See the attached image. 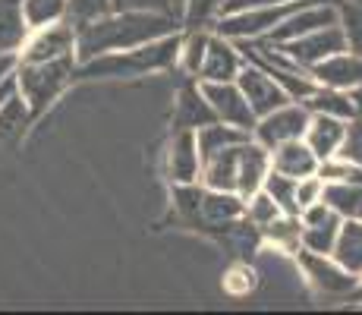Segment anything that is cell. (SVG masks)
Wrapping results in <instances>:
<instances>
[{"mask_svg": "<svg viewBox=\"0 0 362 315\" xmlns=\"http://www.w3.org/2000/svg\"><path fill=\"white\" fill-rule=\"evenodd\" d=\"M29 38L23 19V0H0V54H19Z\"/></svg>", "mask_w": 362, "mask_h": 315, "instance_id": "cell-20", "label": "cell"}, {"mask_svg": "<svg viewBox=\"0 0 362 315\" xmlns=\"http://www.w3.org/2000/svg\"><path fill=\"white\" fill-rule=\"evenodd\" d=\"M296 258H299V268L305 271V277L312 281V287H318L322 293L328 297H346V293L356 290V275L337 265L331 256H318V252H305V249H296Z\"/></svg>", "mask_w": 362, "mask_h": 315, "instance_id": "cell-11", "label": "cell"}, {"mask_svg": "<svg viewBox=\"0 0 362 315\" xmlns=\"http://www.w3.org/2000/svg\"><path fill=\"white\" fill-rule=\"evenodd\" d=\"M337 158H344V161H350V164L362 167V120L346 123V136H344V145H340Z\"/></svg>", "mask_w": 362, "mask_h": 315, "instance_id": "cell-33", "label": "cell"}, {"mask_svg": "<svg viewBox=\"0 0 362 315\" xmlns=\"http://www.w3.org/2000/svg\"><path fill=\"white\" fill-rule=\"evenodd\" d=\"M180 38L183 29L161 35L155 41H145L136 47H123V51H107L92 60L76 63L73 82H95V79H139V76L167 73L177 67L180 57Z\"/></svg>", "mask_w": 362, "mask_h": 315, "instance_id": "cell-2", "label": "cell"}, {"mask_svg": "<svg viewBox=\"0 0 362 315\" xmlns=\"http://www.w3.org/2000/svg\"><path fill=\"white\" fill-rule=\"evenodd\" d=\"M303 104L309 114H331V117H340V120H353L356 117L350 92H340V88H331V86H315V92L305 98Z\"/></svg>", "mask_w": 362, "mask_h": 315, "instance_id": "cell-22", "label": "cell"}, {"mask_svg": "<svg viewBox=\"0 0 362 315\" xmlns=\"http://www.w3.org/2000/svg\"><path fill=\"white\" fill-rule=\"evenodd\" d=\"M271 45H274V41H271ZM277 47H281L293 63H299L303 69H312L315 63L328 60L331 54L346 51V35L340 29V23H334V25H325V29H315L309 35H299L293 41H281Z\"/></svg>", "mask_w": 362, "mask_h": 315, "instance_id": "cell-5", "label": "cell"}, {"mask_svg": "<svg viewBox=\"0 0 362 315\" xmlns=\"http://www.w3.org/2000/svg\"><path fill=\"white\" fill-rule=\"evenodd\" d=\"M13 92H16V86H13V79L10 82H4V86H0V104L6 101V98H10Z\"/></svg>", "mask_w": 362, "mask_h": 315, "instance_id": "cell-38", "label": "cell"}, {"mask_svg": "<svg viewBox=\"0 0 362 315\" xmlns=\"http://www.w3.org/2000/svg\"><path fill=\"white\" fill-rule=\"evenodd\" d=\"M340 214H331L328 221H318V224H303L299 227V249L305 252H318V256H331L334 240H337V230H340Z\"/></svg>", "mask_w": 362, "mask_h": 315, "instance_id": "cell-26", "label": "cell"}, {"mask_svg": "<svg viewBox=\"0 0 362 315\" xmlns=\"http://www.w3.org/2000/svg\"><path fill=\"white\" fill-rule=\"evenodd\" d=\"M268 171H271V151L249 136L240 149V164H236V193H240L243 199L259 193L264 186Z\"/></svg>", "mask_w": 362, "mask_h": 315, "instance_id": "cell-15", "label": "cell"}, {"mask_svg": "<svg viewBox=\"0 0 362 315\" xmlns=\"http://www.w3.org/2000/svg\"><path fill=\"white\" fill-rule=\"evenodd\" d=\"M208 35H211V29H183L177 69L183 76H189V79H199V67L205 60V47H208Z\"/></svg>", "mask_w": 362, "mask_h": 315, "instance_id": "cell-25", "label": "cell"}, {"mask_svg": "<svg viewBox=\"0 0 362 315\" xmlns=\"http://www.w3.org/2000/svg\"><path fill=\"white\" fill-rule=\"evenodd\" d=\"M350 98H353V110H356V117H353V120H362V86L353 88Z\"/></svg>", "mask_w": 362, "mask_h": 315, "instance_id": "cell-37", "label": "cell"}, {"mask_svg": "<svg viewBox=\"0 0 362 315\" xmlns=\"http://www.w3.org/2000/svg\"><path fill=\"white\" fill-rule=\"evenodd\" d=\"M277 214H284L281 208H277V202L271 199L264 189H259V193H252L246 199V218L255 224V227H264L268 221H274Z\"/></svg>", "mask_w": 362, "mask_h": 315, "instance_id": "cell-32", "label": "cell"}, {"mask_svg": "<svg viewBox=\"0 0 362 315\" xmlns=\"http://www.w3.org/2000/svg\"><path fill=\"white\" fill-rule=\"evenodd\" d=\"M23 19L32 29H45V25L64 23L66 19V0H23Z\"/></svg>", "mask_w": 362, "mask_h": 315, "instance_id": "cell-27", "label": "cell"}, {"mask_svg": "<svg viewBox=\"0 0 362 315\" xmlns=\"http://www.w3.org/2000/svg\"><path fill=\"white\" fill-rule=\"evenodd\" d=\"M16 63H19L16 54H0V86L13 79V69H16Z\"/></svg>", "mask_w": 362, "mask_h": 315, "instance_id": "cell-36", "label": "cell"}, {"mask_svg": "<svg viewBox=\"0 0 362 315\" xmlns=\"http://www.w3.org/2000/svg\"><path fill=\"white\" fill-rule=\"evenodd\" d=\"M167 4H170V13H173V16L180 19V13H183V0H167Z\"/></svg>", "mask_w": 362, "mask_h": 315, "instance_id": "cell-39", "label": "cell"}, {"mask_svg": "<svg viewBox=\"0 0 362 315\" xmlns=\"http://www.w3.org/2000/svg\"><path fill=\"white\" fill-rule=\"evenodd\" d=\"M246 139H249V132L236 130V126H227V123H221V120L205 123L202 130H196V142H199L202 161H208L211 155L230 149V145H236V142H246Z\"/></svg>", "mask_w": 362, "mask_h": 315, "instance_id": "cell-21", "label": "cell"}, {"mask_svg": "<svg viewBox=\"0 0 362 315\" xmlns=\"http://www.w3.org/2000/svg\"><path fill=\"white\" fill-rule=\"evenodd\" d=\"M211 104L208 98L202 95V86L199 79H189L183 76V86L177 92V104H173V130H202L205 123H214Z\"/></svg>", "mask_w": 362, "mask_h": 315, "instance_id": "cell-13", "label": "cell"}, {"mask_svg": "<svg viewBox=\"0 0 362 315\" xmlns=\"http://www.w3.org/2000/svg\"><path fill=\"white\" fill-rule=\"evenodd\" d=\"M120 4H123V0H114V6H120Z\"/></svg>", "mask_w": 362, "mask_h": 315, "instance_id": "cell-41", "label": "cell"}, {"mask_svg": "<svg viewBox=\"0 0 362 315\" xmlns=\"http://www.w3.org/2000/svg\"><path fill=\"white\" fill-rule=\"evenodd\" d=\"M346 123L350 120H340V117H331V114H312L309 126H305V132H303V142L315 151L318 161L337 158L340 145H344V136H346Z\"/></svg>", "mask_w": 362, "mask_h": 315, "instance_id": "cell-16", "label": "cell"}, {"mask_svg": "<svg viewBox=\"0 0 362 315\" xmlns=\"http://www.w3.org/2000/svg\"><path fill=\"white\" fill-rule=\"evenodd\" d=\"M243 63H246V54L240 51L233 38L214 32L208 35V47H205V60L199 67V82H236Z\"/></svg>", "mask_w": 362, "mask_h": 315, "instance_id": "cell-9", "label": "cell"}, {"mask_svg": "<svg viewBox=\"0 0 362 315\" xmlns=\"http://www.w3.org/2000/svg\"><path fill=\"white\" fill-rule=\"evenodd\" d=\"M246 218V199L240 193L230 189H208L202 193V205H199V221L192 230H205V234H221L230 230L236 221Z\"/></svg>", "mask_w": 362, "mask_h": 315, "instance_id": "cell-7", "label": "cell"}, {"mask_svg": "<svg viewBox=\"0 0 362 315\" xmlns=\"http://www.w3.org/2000/svg\"><path fill=\"white\" fill-rule=\"evenodd\" d=\"M299 218L296 214H277L274 221H268L262 230V240H271L274 246H281V249H290V252H296L299 249Z\"/></svg>", "mask_w": 362, "mask_h": 315, "instance_id": "cell-29", "label": "cell"}, {"mask_svg": "<svg viewBox=\"0 0 362 315\" xmlns=\"http://www.w3.org/2000/svg\"><path fill=\"white\" fill-rule=\"evenodd\" d=\"M277 4H293V0H221L218 16L236 13V10H252V6H277Z\"/></svg>", "mask_w": 362, "mask_h": 315, "instance_id": "cell-35", "label": "cell"}, {"mask_svg": "<svg viewBox=\"0 0 362 315\" xmlns=\"http://www.w3.org/2000/svg\"><path fill=\"white\" fill-rule=\"evenodd\" d=\"M29 123H32L29 108H25L23 98L13 92L4 104H0V151H4L6 145L16 142V139L25 132V126H29Z\"/></svg>", "mask_w": 362, "mask_h": 315, "instance_id": "cell-23", "label": "cell"}, {"mask_svg": "<svg viewBox=\"0 0 362 315\" xmlns=\"http://www.w3.org/2000/svg\"><path fill=\"white\" fill-rule=\"evenodd\" d=\"M271 167L277 173H287V177H312L318 173V158L303 139H293V142H284L277 149H271Z\"/></svg>", "mask_w": 362, "mask_h": 315, "instance_id": "cell-17", "label": "cell"}, {"mask_svg": "<svg viewBox=\"0 0 362 315\" xmlns=\"http://www.w3.org/2000/svg\"><path fill=\"white\" fill-rule=\"evenodd\" d=\"M170 32H180V19L173 13L145 10V6H114L104 16L76 25V63L107 51L145 45Z\"/></svg>", "mask_w": 362, "mask_h": 315, "instance_id": "cell-1", "label": "cell"}, {"mask_svg": "<svg viewBox=\"0 0 362 315\" xmlns=\"http://www.w3.org/2000/svg\"><path fill=\"white\" fill-rule=\"evenodd\" d=\"M16 57L23 63H45V60L76 57V25L69 23V19H64V23L45 25V29H32Z\"/></svg>", "mask_w": 362, "mask_h": 315, "instance_id": "cell-6", "label": "cell"}, {"mask_svg": "<svg viewBox=\"0 0 362 315\" xmlns=\"http://www.w3.org/2000/svg\"><path fill=\"white\" fill-rule=\"evenodd\" d=\"M309 76L318 82V86H331L340 88V92H353L356 86H362V57L353 51H340L331 54L328 60L315 63L309 69Z\"/></svg>", "mask_w": 362, "mask_h": 315, "instance_id": "cell-14", "label": "cell"}, {"mask_svg": "<svg viewBox=\"0 0 362 315\" xmlns=\"http://www.w3.org/2000/svg\"><path fill=\"white\" fill-rule=\"evenodd\" d=\"M322 199L328 202L340 218H356L362 208V186L350 180H328L322 189Z\"/></svg>", "mask_w": 362, "mask_h": 315, "instance_id": "cell-24", "label": "cell"}, {"mask_svg": "<svg viewBox=\"0 0 362 315\" xmlns=\"http://www.w3.org/2000/svg\"><path fill=\"white\" fill-rule=\"evenodd\" d=\"M340 29L346 35V51L362 57V0H337Z\"/></svg>", "mask_w": 362, "mask_h": 315, "instance_id": "cell-30", "label": "cell"}, {"mask_svg": "<svg viewBox=\"0 0 362 315\" xmlns=\"http://www.w3.org/2000/svg\"><path fill=\"white\" fill-rule=\"evenodd\" d=\"M240 149H243V142H236V145H230V149L211 155L208 161H202V186L230 189V193H236V164H240Z\"/></svg>", "mask_w": 362, "mask_h": 315, "instance_id": "cell-19", "label": "cell"}, {"mask_svg": "<svg viewBox=\"0 0 362 315\" xmlns=\"http://www.w3.org/2000/svg\"><path fill=\"white\" fill-rule=\"evenodd\" d=\"M331 258L337 265H344L350 275L362 277V221L359 218H344L334 240Z\"/></svg>", "mask_w": 362, "mask_h": 315, "instance_id": "cell-18", "label": "cell"}, {"mask_svg": "<svg viewBox=\"0 0 362 315\" xmlns=\"http://www.w3.org/2000/svg\"><path fill=\"white\" fill-rule=\"evenodd\" d=\"M76 76V57H64V60H45V63H16L13 69V86L16 95L25 101L32 120H38L60 95L73 86Z\"/></svg>", "mask_w": 362, "mask_h": 315, "instance_id": "cell-3", "label": "cell"}, {"mask_svg": "<svg viewBox=\"0 0 362 315\" xmlns=\"http://www.w3.org/2000/svg\"><path fill=\"white\" fill-rule=\"evenodd\" d=\"M322 189H325V180L318 177V173L299 180V183H296V205H299V212H303L305 205H312V202L322 199Z\"/></svg>", "mask_w": 362, "mask_h": 315, "instance_id": "cell-34", "label": "cell"}, {"mask_svg": "<svg viewBox=\"0 0 362 315\" xmlns=\"http://www.w3.org/2000/svg\"><path fill=\"white\" fill-rule=\"evenodd\" d=\"M353 293H356V297L362 299V277H359V281H356V290H353Z\"/></svg>", "mask_w": 362, "mask_h": 315, "instance_id": "cell-40", "label": "cell"}, {"mask_svg": "<svg viewBox=\"0 0 362 315\" xmlns=\"http://www.w3.org/2000/svg\"><path fill=\"white\" fill-rule=\"evenodd\" d=\"M356 218H359V221H362V208H359V214H356Z\"/></svg>", "mask_w": 362, "mask_h": 315, "instance_id": "cell-42", "label": "cell"}, {"mask_svg": "<svg viewBox=\"0 0 362 315\" xmlns=\"http://www.w3.org/2000/svg\"><path fill=\"white\" fill-rule=\"evenodd\" d=\"M296 177H287V173H277L274 167L268 171V177H264V193L271 195V199L277 202V208H281L284 214H299V205H296Z\"/></svg>", "mask_w": 362, "mask_h": 315, "instance_id": "cell-28", "label": "cell"}, {"mask_svg": "<svg viewBox=\"0 0 362 315\" xmlns=\"http://www.w3.org/2000/svg\"><path fill=\"white\" fill-rule=\"evenodd\" d=\"M114 10V0H66V19L73 25H82L88 19H98Z\"/></svg>", "mask_w": 362, "mask_h": 315, "instance_id": "cell-31", "label": "cell"}, {"mask_svg": "<svg viewBox=\"0 0 362 315\" xmlns=\"http://www.w3.org/2000/svg\"><path fill=\"white\" fill-rule=\"evenodd\" d=\"M309 110H305L303 101H287L281 108H274L271 114H262L252 126V139L264 149H277L284 142H293V139H303L305 126H309Z\"/></svg>", "mask_w": 362, "mask_h": 315, "instance_id": "cell-4", "label": "cell"}, {"mask_svg": "<svg viewBox=\"0 0 362 315\" xmlns=\"http://www.w3.org/2000/svg\"><path fill=\"white\" fill-rule=\"evenodd\" d=\"M199 86H202V95L208 98V104H211L214 117H218L221 123L236 126V130H243V132L252 136V126H255L259 117L252 114L246 95L240 92L236 82H199Z\"/></svg>", "mask_w": 362, "mask_h": 315, "instance_id": "cell-8", "label": "cell"}, {"mask_svg": "<svg viewBox=\"0 0 362 315\" xmlns=\"http://www.w3.org/2000/svg\"><path fill=\"white\" fill-rule=\"evenodd\" d=\"M167 177L170 183H202L196 130H173L170 145H167Z\"/></svg>", "mask_w": 362, "mask_h": 315, "instance_id": "cell-12", "label": "cell"}, {"mask_svg": "<svg viewBox=\"0 0 362 315\" xmlns=\"http://www.w3.org/2000/svg\"><path fill=\"white\" fill-rule=\"evenodd\" d=\"M236 86H240V92L246 95V101H249V108H252L255 117L271 114L274 108H281V104L290 101V95L271 79L268 69L259 67V63H252V60L243 63L240 76H236Z\"/></svg>", "mask_w": 362, "mask_h": 315, "instance_id": "cell-10", "label": "cell"}]
</instances>
